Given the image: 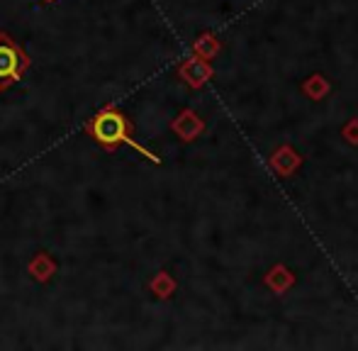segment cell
Wrapping results in <instances>:
<instances>
[{"instance_id": "1", "label": "cell", "mask_w": 358, "mask_h": 351, "mask_svg": "<svg viewBox=\"0 0 358 351\" xmlns=\"http://www.w3.org/2000/svg\"><path fill=\"white\" fill-rule=\"evenodd\" d=\"M85 132L93 139L98 147H103L105 152H115L117 147H132L134 152H139L144 159H149L151 164H161V159L154 152L139 144L134 139V127L129 122V117L122 110L115 108H105L100 113H95L93 117L85 122Z\"/></svg>"}, {"instance_id": "2", "label": "cell", "mask_w": 358, "mask_h": 351, "mask_svg": "<svg viewBox=\"0 0 358 351\" xmlns=\"http://www.w3.org/2000/svg\"><path fill=\"white\" fill-rule=\"evenodd\" d=\"M29 64L32 62L27 52L8 32H0V90H8L22 81Z\"/></svg>"}, {"instance_id": "3", "label": "cell", "mask_w": 358, "mask_h": 351, "mask_svg": "<svg viewBox=\"0 0 358 351\" xmlns=\"http://www.w3.org/2000/svg\"><path fill=\"white\" fill-rule=\"evenodd\" d=\"M44 3H57V0H44Z\"/></svg>"}]
</instances>
